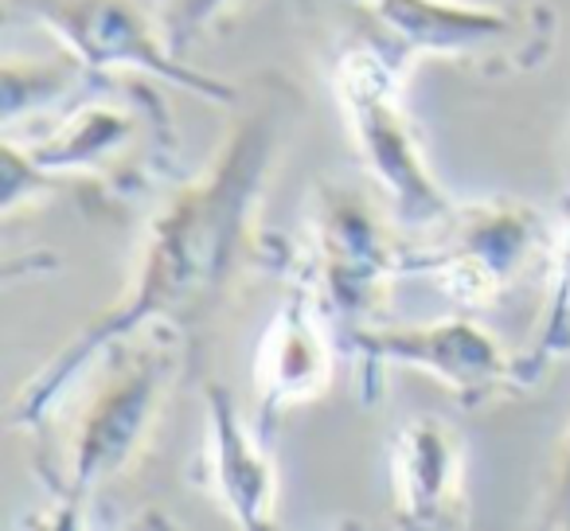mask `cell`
Masks as SVG:
<instances>
[{
	"instance_id": "6da1fadb",
	"label": "cell",
	"mask_w": 570,
	"mask_h": 531,
	"mask_svg": "<svg viewBox=\"0 0 570 531\" xmlns=\"http://www.w3.org/2000/svg\"><path fill=\"white\" fill-rule=\"evenodd\" d=\"M285 134H289V102L285 90H269L258 110L230 129L212 168L199 180L184 184L157 212L126 302L90 321L63 352L43 364L36 380L20 387L9 411L17 426H40L59 395L71 391V383L95 360L121 348L141 328L168 325L188 333L219 309L243 262L250 258L254 212Z\"/></svg>"
},
{
	"instance_id": "ba28073f",
	"label": "cell",
	"mask_w": 570,
	"mask_h": 531,
	"mask_svg": "<svg viewBox=\"0 0 570 531\" xmlns=\"http://www.w3.org/2000/svg\"><path fill=\"white\" fill-rule=\"evenodd\" d=\"M313 266L325 302L360 328L375 309L391 274L403 271V250L391 246L364 196L348 188H321L313 215Z\"/></svg>"
},
{
	"instance_id": "7c38bea8",
	"label": "cell",
	"mask_w": 570,
	"mask_h": 531,
	"mask_svg": "<svg viewBox=\"0 0 570 531\" xmlns=\"http://www.w3.org/2000/svg\"><path fill=\"white\" fill-rule=\"evenodd\" d=\"M141 134L137 114L114 102H79L48 137L28 149V157L48 176L56 173H110V160Z\"/></svg>"
},
{
	"instance_id": "8992f818",
	"label": "cell",
	"mask_w": 570,
	"mask_h": 531,
	"mask_svg": "<svg viewBox=\"0 0 570 531\" xmlns=\"http://www.w3.org/2000/svg\"><path fill=\"white\" fill-rule=\"evenodd\" d=\"M438 230V243L403 250V271L430 274L445 294L469 305L492 302L500 289L512 286L547 243L539 215L515 199L458 207Z\"/></svg>"
},
{
	"instance_id": "5bb4252c",
	"label": "cell",
	"mask_w": 570,
	"mask_h": 531,
	"mask_svg": "<svg viewBox=\"0 0 570 531\" xmlns=\"http://www.w3.org/2000/svg\"><path fill=\"white\" fill-rule=\"evenodd\" d=\"M227 4H235V0H173L160 32L168 36V43H173L176 51H184V48H191V40H196L199 32H207V28L227 12Z\"/></svg>"
},
{
	"instance_id": "8fae6325",
	"label": "cell",
	"mask_w": 570,
	"mask_h": 531,
	"mask_svg": "<svg viewBox=\"0 0 570 531\" xmlns=\"http://www.w3.org/2000/svg\"><path fill=\"white\" fill-rule=\"evenodd\" d=\"M204 414H207V469L230 520L246 531L274 523L277 476L266 445L258 442L238 411L235 395L223 383H204Z\"/></svg>"
},
{
	"instance_id": "3957f363",
	"label": "cell",
	"mask_w": 570,
	"mask_h": 531,
	"mask_svg": "<svg viewBox=\"0 0 570 531\" xmlns=\"http://www.w3.org/2000/svg\"><path fill=\"white\" fill-rule=\"evenodd\" d=\"M399 79L403 75L364 43H344L333 71L336 98L352 121L360 157H364L367 173L383 184L391 207H395V219L403 227L430 230L442 227L458 212V204L430 176L419 137L399 106Z\"/></svg>"
},
{
	"instance_id": "9a60e30c",
	"label": "cell",
	"mask_w": 570,
	"mask_h": 531,
	"mask_svg": "<svg viewBox=\"0 0 570 531\" xmlns=\"http://www.w3.org/2000/svg\"><path fill=\"white\" fill-rule=\"evenodd\" d=\"M543 523L547 528H567L570 531V437H567V450H562L559 473H554L551 489H547Z\"/></svg>"
},
{
	"instance_id": "5b68a950",
	"label": "cell",
	"mask_w": 570,
	"mask_h": 531,
	"mask_svg": "<svg viewBox=\"0 0 570 531\" xmlns=\"http://www.w3.org/2000/svg\"><path fill=\"white\" fill-rule=\"evenodd\" d=\"M176 356L168 348H141L129 356V364H114V372L102 380L95 399L82 411L79 426L71 437V461L63 473V504L59 512L79 515L87 496L118 476L129 465L137 450H141L145 434H149L153 419H157L160 403H165L168 380H173Z\"/></svg>"
},
{
	"instance_id": "7a4b0ae2",
	"label": "cell",
	"mask_w": 570,
	"mask_h": 531,
	"mask_svg": "<svg viewBox=\"0 0 570 531\" xmlns=\"http://www.w3.org/2000/svg\"><path fill=\"white\" fill-rule=\"evenodd\" d=\"M348 43L380 51L399 75L422 56H453L484 75L535 71L554 40L547 4L473 9L458 0H356Z\"/></svg>"
},
{
	"instance_id": "277c9868",
	"label": "cell",
	"mask_w": 570,
	"mask_h": 531,
	"mask_svg": "<svg viewBox=\"0 0 570 531\" xmlns=\"http://www.w3.org/2000/svg\"><path fill=\"white\" fill-rule=\"evenodd\" d=\"M4 12L12 20L48 28L95 75L134 67V71H149L176 87L196 90L219 106H230L238 98L230 82H219L184 63L168 36H157L141 0H4Z\"/></svg>"
},
{
	"instance_id": "52a82bcc",
	"label": "cell",
	"mask_w": 570,
	"mask_h": 531,
	"mask_svg": "<svg viewBox=\"0 0 570 531\" xmlns=\"http://www.w3.org/2000/svg\"><path fill=\"white\" fill-rule=\"evenodd\" d=\"M348 344L367 367H414L445 383L461 406H484L504 391L523 387L520 364L469 317H445L406 328H352Z\"/></svg>"
},
{
	"instance_id": "9c48e42d",
	"label": "cell",
	"mask_w": 570,
	"mask_h": 531,
	"mask_svg": "<svg viewBox=\"0 0 570 531\" xmlns=\"http://www.w3.org/2000/svg\"><path fill=\"white\" fill-rule=\"evenodd\" d=\"M333 341L313 302V278L297 282L274 313L266 336H262L258 364H254V387L262 399V422L269 426L277 411L317 399L333 383Z\"/></svg>"
},
{
	"instance_id": "4fadbf2b",
	"label": "cell",
	"mask_w": 570,
	"mask_h": 531,
	"mask_svg": "<svg viewBox=\"0 0 570 531\" xmlns=\"http://www.w3.org/2000/svg\"><path fill=\"white\" fill-rule=\"evenodd\" d=\"M79 75H87V67L75 56L56 59V63H17V59H9L4 75H0V82H4V126H12L24 110H40L43 102L59 98Z\"/></svg>"
},
{
	"instance_id": "30bf717a",
	"label": "cell",
	"mask_w": 570,
	"mask_h": 531,
	"mask_svg": "<svg viewBox=\"0 0 570 531\" xmlns=\"http://www.w3.org/2000/svg\"><path fill=\"white\" fill-rule=\"evenodd\" d=\"M391 492L406 528H450L465 520V458L445 422L411 419L391 442Z\"/></svg>"
}]
</instances>
